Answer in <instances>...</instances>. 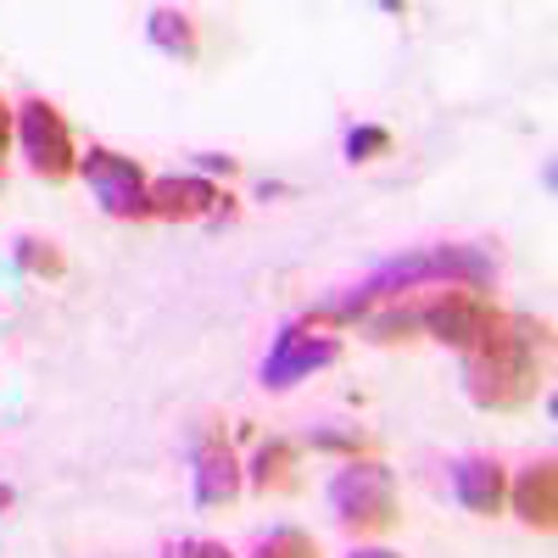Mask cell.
Returning <instances> with one entry per match:
<instances>
[{
	"label": "cell",
	"mask_w": 558,
	"mask_h": 558,
	"mask_svg": "<svg viewBox=\"0 0 558 558\" xmlns=\"http://www.w3.org/2000/svg\"><path fill=\"white\" fill-rule=\"evenodd\" d=\"M497 324H502V307L475 296V291H441V296H430L425 307H418V330H425L430 341H441V347H458V352L481 347Z\"/></svg>",
	"instance_id": "obj_4"
},
{
	"label": "cell",
	"mask_w": 558,
	"mask_h": 558,
	"mask_svg": "<svg viewBox=\"0 0 558 558\" xmlns=\"http://www.w3.org/2000/svg\"><path fill=\"white\" fill-rule=\"evenodd\" d=\"M7 146H12V107L0 96V162H7Z\"/></svg>",
	"instance_id": "obj_20"
},
{
	"label": "cell",
	"mask_w": 558,
	"mask_h": 558,
	"mask_svg": "<svg viewBox=\"0 0 558 558\" xmlns=\"http://www.w3.org/2000/svg\"><path fill=\"white\" fill-rule=\"evenodd\" d=\"M542 352H547V324L502 313L497 330L463 352V391L475 408L520 413L542 391Z\"/></svg>",
	"instance_id": "obj_2"
},
{
	"label": "cell",
	"mask_w": 558,
	"mask_h": 558,
	"mask_svg": "<svg viewBox=\"0 0 558 558\" xmlns=\"http://www.w3.org/2000/svg\"><path fill=\"white\" fill-rule=\"evenodd\" d=\"M202 168H213V173H218V168H223V173H235V157H202Z\"/></svg>",
	"instance_id": "obj_21"
},
{
	"label": "cell",
	"mask_w": 558,
	"mask_h": 558,
	"mask_svg": "<svg viewBox=\"0 0 558 558\" xmlns=\"http://www.w3.org/2000/svg\"><path fill=\"white\" fill-rule=\"evenodd\" d=\"M235 497H241V458H235V447H229V436L218 425H207L202 441H196V502L223 508Z\"/></svg>",
	"instance_id": "obj_9"
},
{
	"label": "cell",
	"mask_w": 558,
	"mask_h": 558,
	"mask_svg": "<svg viewBox=\"0 0 558 558\" xmlns=\"http://www.w3.org/2000/svg\"><path fill=\"white\" fill-rule=\"evenodd\" d=\"M363 336L375 347L418 341V307H386V313H363Z\"/></svg>",
	"instance_id": "obj_14"
},
{
	"label": "cell",
	"mask_w": 558,
	"mask_h": 558,
	"mask_svg": "<svg viewBox=\"0 0 558 558\" xmlns=\"http://www.w3.org/2000/svg\"><path fill=\"white\" fill-rule=\"evenodd\" d=\"M313 452H347L357 463L363 452H375V441H368V436H347V430H318L313 436Z\"/></svg>",
	"instance_id": "obj_18"
},
{
	"label": "cell",
	"mask_w": 558,
	"mask_h": 558,
	"mask_svg": "<svg viewBox=\"0 0 558 558\" xmlns=\"http://www.w3.org/2000/svg\"><path fill=\"white\" fill-rule=\"evenodd\" d=\"M78 168L89 179V191H96L101 213H112V218H151V184H146V173H140L134 157H118L107 146H89V157Z\"/></svg>",
	"instance_id": "obj_6"
},
{
	"label": "cell",
	"mask_w": 558,
	"mask_h": 558,
	"mask_svg": "<svg viewBox=\"0 0 558 558\" xmlns=\"http://www.w3.org/2000/svg\"><path fill=\"white\" fill-rule=\"evenodd\" d=\"M336 357H341L336 336L313 330V324H286L279 341L268 347V357H263V386L268 391H291L296 380H307L313 368H330Z\"/></svg>",
	"instance_id": "obj_7"
},
{
	"label": "cell",
	"mask_w": 558,
	"mask_h": 558,
	"mask_svg": "<svg viewBox=\"0 0 558 558\" xmlns=\"http://www.w3.org/2000/svg\"><path fill=\"white\" fill-rule=\"evenodd\" d=\"M330 508L341 514V525L357 531V536H380V531H391L402 520L386 463H347V470L330 481Z\"/></svg>",
	"instance_id": "obj_3"
},
{
	"label": "cell",
	"mask_w": 558,
	"mask_h": 558,
	"mask_svg": "<svg viewBox=\"0 0 558 558\" xmlns=\"http://www.w3.org/2000/svg\"><path fill=\"white\" fill-rule=\"evenodd\" d=\"M17 263H23L28 274H39V279H62V274H68V257H62L51 241H39V235H23V241H17Z\"/></svg>",
	"instance_id": "obj_15"
},
{
	"label": "cell",
	"mask_w": 558,
	"mask_h": 558,
	"mask_svg": "<svg viewBox=\"0 0 558 558\" xmlns=\"http://www.w3.org/2000/svg\"><path fill=\"white\" fill-rule=\"evenodd\" d=\"M508 497H514V514H520L531 531H553V525H558V463H553V458L531 463Z\"/></svg>",
	"instance_id": "obj_10"
},
{
	"label": "cell",
	"mask_w": 558,
	"mask_h": 558,
	"mask_svg": "<svg viewBox=\"0 0 558 558\" xmlns=\"http://www.w3.org/2000/svg\"><path fill=\"white\" fill-rule=\"evenodd\" d=\"M12 502H17V497H12V486H0V514H7Z\"/></svg>",
	"instance_id": "obj_23"
},
{
	"label": "cell",
	"mask_w": 558,
	"mask_h": 558,
	"mask_svg": "<svg viewBox=\"0 0 558 558\" xmlns=\"http://www.w3.org/2000/svg\"><path fill=\"white\" fill-rule=\"evenodd\" d=\"M146 34H151V45H157V51H168V57H184V62H191V57L202 51V39H196V23H191V12H179V7H157V12H151V23H146Z\"/></svg>",
	"instance_id": "obj_12"
},
{
	"label": "cell",
	"mask_w": 558,
	"mask_h": 558,
	"mask_svg": "<svg viewBox=\"0 0 558 558\" xmlns=\"http://www.w3.org/2000/svg\"><path fill=\"white\" fill-rule=\"evenodd\" d=\"M257 558H318V542L302 536V531H274V536L257 547Z\"/></svg>",
	"instance_id": "obj_17"
},
{
	"label": "cell",
	"mask_w": 558,
	"mask_h": 558,
	"mask_svg": "<svg viewBox=\"0 0 558 558\" xmlns=\"http://www.w3.org/2000/svg\"><path fill=\"white\" fill-rule=\"evenodd\" d=\"M162 558H235L223 542H173Z\"/></svg>",
	"instance_id": "obj_19"
},
{
	"label": "cell",
	"mask_w": 558,
	"mask_h": 558,
	"mask_svg": "<svg viewBox=\"0 0 558 558\" xmlns=\"http://www.w3.org/2000/svg\"><path fill=\"white\" fill-rule=\"evenodd\" d=\"M296 441H286V436H268L263 447H257V458H252V486L257 492H286L296 475Z\"/></svg>",
	"instance_id": "obj_13"
},
{
	"label": "cell",
	"mask_w": 558,
	"mask_h": 558,
	"mask_svg": "<svg viewBox=\"0 0 558 558\" xmlns=\"http://www.w3.org/2000/svg\"><path fill=\"white\" fill-rule=\"evenodd\" d=\"M452 492H458V502L470 508V514L492 520L497 508H502V497H508V481L497 470V458H463L458 470H452Z\"/></svg>",
	"instance_id": "obj_11"
},
{
	"label": "cell",
	"mask_w": 558,
	"mask_h": 558,
	"mask_svg": "<svg viewBox=\"0 0 558 558\" xmlns=\"http://www.w3.org/2000/svg\"><path fill=\"white\" fill-rule=\"evenodd\" d=\"M386 151H391V134L375 129V123H363V129L347 134V162H375V157H386Z\"/></svg>",
	"instance_id": "obj_16"
},
{
	"label": "cell",
	"mask_w": 558,
	"mask_h": 558,
	"mask_svg": "<svg viewBox=\"0 0 558 558\" xmlns=\"http://www.w3.org/2000/svg\"><path fill=\"white\" fill-rule=\"evenodd\" d=\"M17 140H23V151H28V162H34L39 179H51V184L73 179L78 146H73L68 118H62L51 101H23V107H17Z\"/></svg>",
	"instance_id": "obj_5"
},
{
	"label": "cell",
	"mask_w": 558,
	"mask_h": 558,
	"mask_svg": "<svg viewBox=\"0 0 558 558\" xmlns=\"http://www.w3.org/2000/svg\"><path fill=\"white\" fill-rule=\"evenodd\" d=\"M151 218H173V223H191V218H207V223H229L235 207L218 191L213 179H196V173H173V179H157L151 184Z\"/></svg>",
	"instance_id": "obj_8"
},
{
	"label": "cell",
	"mask_w": 558,
	"mask_h": 558,
	"mask_svg": "<svg viewBox=\"0 0 558 558\" xmlns=\"http://www.w3.org/2000/svg\"><path fill=\"white\" fill-rule=\"evenodd\" d=\"M352 558H397V553H391V547H357Z\"/></svg>",
	"instance_id": "obj_22"
},
{
	"label": "cell",
	"mask_w": 558,
	"mask_h": 558,
	"mask_svg": "<svg viewBox=\"0 0 558 558\" xmlns=\"http://www.w3.org/2000/svg\"><path fill=\"white\" fill-rule=\"evenodd\" d=\"M492 279H497V263H492L481 246H425V252H408V257L375 268L357 291L313 307L302 324H313V330L352 324V318H363L375 302H386V296H397V291H413V286H447V291H475V296H481V291H492Z\"/></svg>",
	"instance_id": "obj_1"
}]
</instances>
